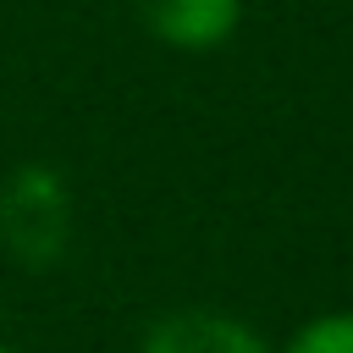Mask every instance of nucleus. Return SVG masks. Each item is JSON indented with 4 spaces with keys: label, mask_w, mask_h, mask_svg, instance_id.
<instances>
[{
    "label": "nucleus",
    "mask_w": 353,
    "mask_h": 353,
    "mask_svg": "<svg viewBox=\"0 0 353 353\" xmlns=\"http://www.w3.org/2000/svg\"><path fill=\"white\" fill-rule=\"evenodd\" d=\"M0 353H17V347H0Z\"/></svg>",
    "instance_id": "5"
},
{
    "label": "nucleus",
    "mask_w": 353,
    "mask_h": 353,
    "mask_svg": "<svg viewBox=\"0 0 353 353\" xmlns=\"http://www.w3.org/2000/svg\"><path fill=\"white\" fill-rule=\"evenodd\" d=\"M281 353H353V309L314 314L309 325L292 331V342H287Z\"/></svg>",
    "instance_id": "4"
},
{
    "label": "nucleus",
    "mask_w": 353,
    "mask_h": 353,
    "mask_svg": "<svg viewBox=\"0 0 353 353\" xmlns=\"http://www.w3.org/2000/svg\"><path fill=\"white\" fill-rule=\"evenodd\" d=\"M138 353H270L265 336L232 314H210V309H182L165 314L160 325H149Z\"/></svg>",
    "instance_id": "3"
},
{
    "label": "nucleus",
    "mask_w": 353,
    "mask_h": 353,
    "mask_svg": "<svg viewBox=\"0 0 353 353\" xmlns=\"http://www.w3.org/2000/svg\"><path fill=\"white\" fill-rule=\"evenodd\" d=\"M66 226H72V199H66V188L50 165H28L6 182V193H0V243H6L11 259L50 265L66 243Z\"/></svg>",
    "instance_id": "1"
},
{
    "label": "nucleus",
    "mask_w": 353,
    "mask_h": 353,
    "mask_svg": "<svg viewBox=\"0 0 353 353\" xmlns=\"http://www.w3.org/2000/svg\"><path fill=\"white\" fill-rule=\"evenodd\" d=\"M138 11L171 50H215L243 22V0H138Z\"/></svg>",
    "instance_id": "2"
}]
</instances>
